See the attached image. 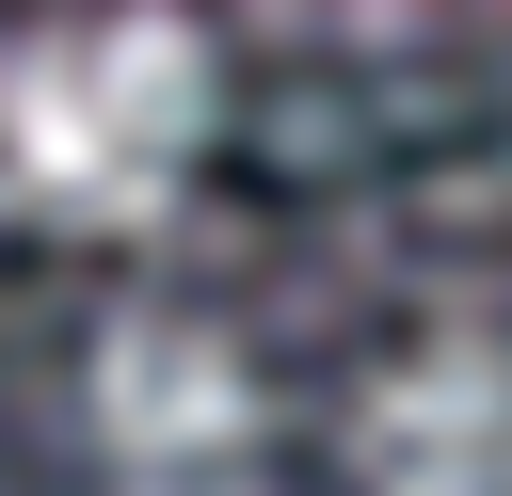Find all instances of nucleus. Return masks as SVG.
Listing matches in <instances>:
<instances>
[{"label": "nucleus", "mask_w": 512, "mask_h": 496, "mask_svg": "<svg viewBox=\"0 0 512 496\" xmlns=\"http://www.w3.org/2000/svg\"><path fill=\"white\" fill-rule=\"evenodd\" d=\"M80 432L144 480H208L256 448V352L192 304H112L80 352Z\"/></svg>", "instance_id": "obj_2"}, {"label": "nucleus", "mask_w": 512, "mask_h": 496, "mask_svg": "<svg viewBox=\"0 0 512 496\" xmlns=\"http://www.w3.org/2000/svg\"><path fill=\"white\" fill-rule=\"evenodd\" d=\"M208 144V48L176 16H96V32H48L16 80H0V160L48 224H144L176 208Z\"/></svg>", "instance_id": "obj_1"}, {"label": "nucleus", "mask_w": 512, "mask_h": 496, "mask_svg": "<svg viewBox=\"0 0 512 496\" xmlns=\"http://www.w3.org/2000/svg\"><path fill=\"white\" fill-rule=\"evenodd\" d=\"M352 496H512V352L416 336L352 400Z\"/></svg>", "instance_id": "obj_3"}]
</instances>
